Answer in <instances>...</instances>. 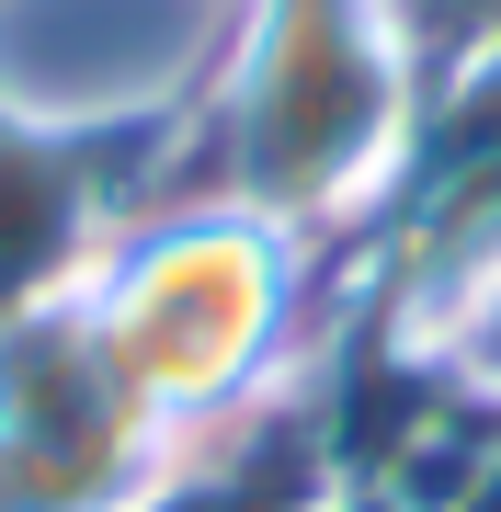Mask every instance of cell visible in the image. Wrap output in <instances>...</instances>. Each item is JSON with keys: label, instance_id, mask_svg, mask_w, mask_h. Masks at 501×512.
Segmentation results:
<instances>
[{"label": "cell", "instance_id": "1", "mask_svg": "<svg viewBox=\"0 0 501 512\" xmlns=\"http://www.w3.org/2000/svg\"><path fill=\"white\" fill-rule=\"evenodd\" d=\"M410 92L376 0H251L228 35L205 103L160 148L149 205H240V217L308 228V239H365V217L399 183Z\"/></svg>", "mask_w": 501, "mask_h": 512}, {"label": "cell", "instance_id": "2", "mask_svg": "<svg viewBox=\"0 0 501 512\" xmlns=\"http://www.w3.org/2000/svg\"><path fill=\"white\" fill-rule=\"evenodd\" d=\"M251 0H0V126L80 148L137 217Z\"/></svg>", "mask_w": 501, "mask_h": 512}, {"label": "cell", "instance_id": "3", "mask_svg": "<svg viewBox=\"0 0 501 512\" xmlns=\"http://www.w3.org/2000/svg\"><path fill=\"white\" fill-rule=\"evenodd\" d=\"M376 23H388L410 92H433V80L490 69V57H501V0H376Z\"/></svg>", "mask_w": 501, "mask_h": 512}]
</instances>
